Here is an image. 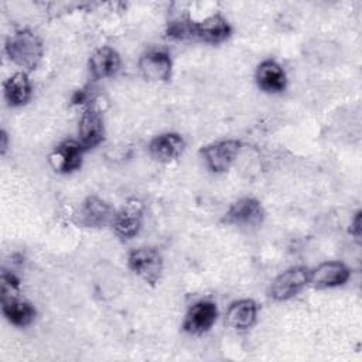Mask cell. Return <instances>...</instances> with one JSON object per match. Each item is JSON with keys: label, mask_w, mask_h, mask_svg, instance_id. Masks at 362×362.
Listing matches in <instances>:
<instances>
[{"label": "cell", "mask_w": 362, "mask_h": 362, "mask_svg": "<svg viewBox=\"0 0 362 362\" xmlns=\"http://www.w3.org/2000/svg\"><path fill=\"white\" fill-rule=\"evenodd\" d=\"M264 218V211L260 202L255 198H240L230 205L225 221L238 226H256Z\"/></svg>", "instance_id": "obj_5"}, {"label": "cell", "mask_w": 362, "mask_h": 362, "mask_svg": "<svg viewBox=\"0 0 362 362\" xmlns=\"http://www.w3.org/2000/svg\"><path fill=\"white\" fill-rule=\"evenodd\" d=\"M143 221V206L139 201L132 199L124 206L113 215V229L117 236L123 239H130L136 236L141 228Z\"/></svg>", "instance_id": "obj_7"}, {"label": "cell", "mask_w": 362, "mask_h": 362, "mask_svg": "<svg viewBox=\"0 0 362 362\" xmlns=\"http://www.w3.org/2000/svg\"><path fill=\"white\" fill-rule=\"evenodd\" d=\"M78 133L79 143L85 150L96 147L103 140L105 126L99 110H96L95 107H88L86 110H83L79 119Z\"/></svg>", "instance_id": "obj_8"}, {"label": "cell", "mask_w": 362, "mask_h": 362, "mask_svg": "<svg viewBox=\"0 0 362 362\" xmlns=\"http://www.w3.org/2000/svg\"><path fill=\"white\" fill-rule=\"evenodd\" d=\"M218 310L212 301H198L187 313L182 328L194 335L206 332L216 321Z\"/></svg>", "instance_id": "obj_6"}, {"label": "cell", "mask_w": 362, "mask_h": 362, "mask_svg": "<svg viewBox=\"0 0 362 362\" xmlns=\"http://www.w3.org/2000/svg\"><path fill=\"white\" fill-rule=\"evenodd\" d=\"M308 277H310V272L307 267L296 266V267L287 269L273 280L269 290L270 297L277 301H283L294 297L308 283Z\"/></svg>", "instance_id": "obj_4"}, {"label": "cell", "mask_w": 362, "mask_h": 362, "mask_svg": "<svg viewBox=\"0 0 362 362\" xmlns=\"http://www.w3.org/2000/svg\"><path fill=\"white\" fill-rule=\"evenodd\" d=\"M349 279V269L341 262H325L310 273L308 283L314 288H328L344 284Z\"/></svg>", "instance_id": "obj_9"}, {"label": "cell", "mask_w": 362, "mask_h": 362, "mask_svg": "<svg viewBox=\"0 0 362 362\" xmlns=\"http://www.w3.org/2000/svg\"><path fill=\"white\" fill-rule=\"evenodd\" d=\"M129 267L146 283L156 284L163 272V259L154 247H140L129 255Z\"/></svg>", "instance_id": "obj_2"}, {"label": "cell", "mask_w": 362, "mask_h": 362, "mask_svg": "<svg viewBox=\"0 0 362 362\" xmlns=\"http://www.w3.org/2000/svg\"><path fill=\"white\" fill-rule=\"evenodd\" d=\"M230 34V27L228 21L219 16H211L199 23H192L191 37H197L198 40L208 44H219L225 41Z\"/></svg>", "instance_id": "obj_11"}, {"label": "cell", "mask_w": 362, "mask_h": 362, "mask_svg": "<svg viewBox=\"0 0 362 362\" xmlns=\"http://www.w3.org/2000/svg\"><path fill=\"white\" fill-rule=\"evenodd\" d=\"M4 98L10 106L25 105L31 98V83L24 72H17L10 76L4 85Z\"/></svg>", "instance_id": "obj_18"}, {"label": "cell", "mask_w": 362, "mask_h": 362, "mask_svg": "<svg viewBox=\"0 0 362 362\" xmlns=\"http://www.w3.org/2000/svg\"><path fill=\"white\" fill-rule=\"evenodd\" d=\"M257 315V305L253 300L245 298L230 304L226 311V322L235 329H247L250 328Z\"/></svg>", "instance_id": "obj_15"}, {"label": "cell", "mask_w": 362, "mask_h": 362, "mask_svg": "<svg viewBox=\"0 0 362 362\" xmlns=\"http://www.w3.org/2000/svg\"><path fill=\"white\" fill-rule=\"evenodd\" d=\"M109 218L110 206L96 197H89L79 209V223L88 228L103 226Z\"/></svg>", "instance_id": "obj_17"}, {"label": "cell", "mask_w": 362, "mask_h": 362, "mask_svg": "<svg viewBox=\"0 0 362 362\" xmlns=\"http://www.w3.org/2000/svg\"><path fill=\"white\" fill-rule=\"evenodd\" d=\"M240 150L238 140H219L201 148V154L208 168L214 173H223L230 168Z\"/></svg>", "instance_id": "obj_3"}, {"label": "cell", "mask_w": 362, "mask_h": 362, "mask_svg": "<svg viewBox=\"0 0 362 362\" xmlns=\"http://www.w3.org/2000/svg\"><path fill=\"white\" fill-rule=\"evenodd\" d=\"M185 147L184 139L177 133H164L154 137L150 143V154L163 163H170L178 158Z\"/></svg>", "instance_id": "obj_13"}, {"label": "cell", "mask_w": 362, "mask_h": 362, "mask_svg": "<svg viewBox=\"0 0 362 362\" xmlns=\"http://www.w3.org/2000/svg\"><path fill=\"white\" fill-rule=\"evenodd\" d=\"M120 68V57L110 47L96 49L89 59V72L93 79L113 76Z\"/></svg>", "instance_id": "obj_14"}, {"label": "cell", "mask_w": 362, "mask_h": 362, "mask_svg": "<svg viewBox=\"0 0 362 362\" xmlns=\"http://www.w3.org/2000/svg\"><path fill=\"white\" fill-rule=\"evenodd\" d=\"M18 279L13 274L8 273L7 270L1 272V277H0V287H1V301H7V300H13V298H18Z\"/></svg>", "instance_id": "obj_20"}, {"label": "cell", "mask_w": 362, "mask_h": 362, "mask_svg": "<svg viewBox=\"0 0 362 362\" xmlns=\"http://www.w3.org/2000/svg\"><path fill=\"white\" fill-rule=\"evenodd\" d=\"M6 54L16 65L34 69L42 57L41 40L30 30H20L11 34L4 45Z\"/></svg>", "instance_id": "obj_1"}, {"label": "cell", "mask_w": 362, "mask_h": 362, "mask_svg": "<svg viewBox=\"0 0 362 362\" xmlns=\"http://www.w3.org/2000/svg\"><path fill=\"white\" fill-rule=\"evenodd\" d=\"M256 81L266 92H281L286 88V74L283 68L272 59H266L257 66Z\"/></svg>", "instance_id": "obj_16"}, {"label": "cell", "mask_w": 362, "mask_h": 362, "mask_svg": "<svg viewBox=\"0 0 362 362\" xmlns=\"http://www.w3.org/2000/svg\"><path fill=\"white\" fill-rule=\"evenodd\" d=\"M7 148V134L3 132L1 133V153H4Z\"/></svg>", "instance_id": "obj_22"}, {"label": "cell", "mask_w": 362, "mask_h": 362, "mask_svg": "<svg viewBox=\"0 0 362 362\" xmlns=\"http://www.w3.org/2000/svg\"><path fill=\"white\" fill-rule=\"evenodd\" d=\"M141 75L148 81H167L171 75V59L164 51H148L139 62Z\"/></svg>", "instance_id": "obj_12"}, {"label": "cell", "mask_w": 362, "mask_h": 362, "mask_svg": "<svg viewBox=\"0 0 362 362\" xmlns=\"http://www.w3.org/2000/svg\"><path fill=\"white\" fill-rule=\"evenodd\" d=\"M83 147L79 141L66 140L61 143L51 154L49 163L52 168L58 173H72L81 167Z\"/></svg>", "instance_id": "obj_10"}, {"label": "cell", "mask_w": 362, "mask_h": 362, "mask_svg": "<svg viewBox=\"0 0 362 362\" xmlns=\"http://www.w3.org/2000/svg\"><path fill=\"white\" fill-rule=\"evenodd\" d=\"M351 233L356 238L361 236V212H356L355 218L351 221Z\"/></svg>", "instance_id": "obj_21"}, {"label": "cell", "mask_w": 362, "mask_h": 362, "mask_svg": "<svg viewBox=\"0 0 362 362\" xmlns=\"http://www.w3.org/2000/svg\"><path fill=\"white\" fill-rule=\"evenodd\" d=\"M1 310L4 317L13 325H17V327H25L31 324V321L35 317L34 307L30 303L21 301L18 298L1 301Z\"/></svg>", "instance_id": "obj_19"}]
</instances>
